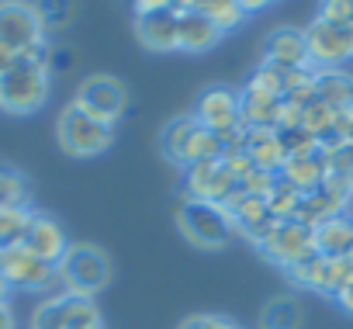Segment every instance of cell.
Segmentation results:
<instances>
[{"label": "cell", "mask_w": 353, "mask_h": 329, "mask_svg": "<svg viewBox=\"0 0 353 329\" xmlns=\"http://www.w3.org/2000/svg\"><path fill=\"white\" fill-rule=\"evenodd\" d=\"M298 326H301V308L294 298H274L260 315V329H298Z\"/></svg>", "instance_id": "d4e9b609"}, {"label": "cell", "mask_w": 353, "mask_h": 329, "mask_svg": "<svg viewBox=\"0 0 353 329\" xmlns=\"http://www.w3.org/2000/svg\"><path fill=\"white\" fill-rule=\"evenodd\" d=\"M350 146H353V135H350Z\"/></svg>", "instance_id": "bcb514c9"}, {"label": "cell", "mask_w": 353, "mask_h": 329, "mask_svg": "<svg viewBox=\"0 0 353 329\" xmlns=\"http://www.w3.org/2000/svg\"><path fill=\"white\" fill-rule=\"evenodd\" d=\"M90 326H104L94 298L70 295V291L42 301L32 315V329H90Z\"/></svg>", "instance_id": "8992f818"}, {"label": "cell", "mask_w": 353, "mask_h": 329, "mask_svg": "<svg viewBox=\"0 0 353 329\" xmlns=\"http://www.w3.org/2000/svg\"><path fill=\"white\" fill-rule=\"evenodd\" d=\"M176 226L181 232L201 246V250H222L232 236H236V219L225 205L219 201H201V198H188L176 212Z\"/></svg>", "instance_id": "6da1fadb"}, {"label": "cell", "mask_w": 353, "mask_h": 329, "mask_svg": "<svg viewBox=\"0 0 353 329\" xmlns=\"http://www.w3.org/2000/svg\"><path fill=\"white\" fill-rule=\"evenodd\" d=\"M281 181H288L291 188H298L301 195H312V191H319V184L325 181V159H322V152H308V156H291L284 167H281V174H277Z\"/></svg>", "instance_id": "ffe728a7"}, {"label": "cell", "mask_w": 353, "mask_h": 329, "mask_svg": "<svg viewBox=\"0 0 353 329\" xmlns=\"http://www.w3.org/2000/svg\"><path fill=\"white\" fill-rule=\"evenodd\" d=\"M246 152L253 159V167L270 170V174H281V167L288 163L284 142L274 128H246Z\"/></svg>", "instance_id": "e0dca14e"}, {"label": "cell", "mask_w": 353, "mask_h": 329, "mask_svg": "<svg viewBox=\"0 0 353 329\" xmlns=\"http://www.w3.org/2000/svg\"><path fill=\"white\" fill-rule=\"evenodd\" d=\"M274 184H277V174H270V170H260V167H253V170H250V174L239 181V188H243L246 195H260V198H267Z\"/></svg>", "instance_id": "e575fe53"}, {"label": "cell", "mask_w": 353, "mask_h": 329, "mask_svg": "<svg viewBox=\"0 0 353 329\" xmlns=\"http://www.w3.org/2000/svg\"><path fill=\"white\" fill-rule=\"evenodd\" d=\"M56 277L63 281V288L70 295L94 298L111 281V260H108V253L101 246L80 243V246H70L66 257L56 263Z\"/></svg>", "instance_id": "7a4b0ae2"}, {"label": "cell", "mask_w": 353, "mask_h": 329, "mask_svg": "<svg viewBox=\"0 0 353 329\" xmlns=\"http://www.w3.org/2000/svg\"><path fill=\"white\" fill-rule=\"evenodd\" d=\"M198 11H201L222 35H225V32H236V28L246 21V11H243L239 0H201Z\"/></svg>", "instance_id": "cb8c5ba5"}, {"label": "cell", "mask_w": 353, "mask_h": 329, "mask_svg": "<svg viewBox=\"0 0 353 329\" xmlns=\"http://www.w3.org/2000/svg\"><path fill=\"white\" fill-rule=\"evenodd\" d=\"M194 132H198L194 114H181V118H173V121L163 128V135H159V146H163L166 159H173V163H181V167H188V152H191Z\"/></svg>", "instance_id": "603a6c76"}, {"label": "cell", "mask_w": 353, "mask_h": 329, "mask_svg": "<svg viewBox=\"0 0 353 329\" xmlns=\"http://www.w3.org/2000/svg\"><path fill=\"white\" fill-rule=\"evenodd\" d=\"M90 329H104V326H90Z\"/></svg>", "instance_id": "f6af8a7d"}, {"label": "cell", "mask_w": 353, "mask_h": 329, "mask_svg": "<svg viewBox=\"0 0 353 329\" xmlns=\"http://www.w3.org/2000/svg\"><path fill=\"white\" fill-rule=\"evenodd\" d=\"M56 135L70 156H101L114 142V128L108 121L87 114L77 101L70 108H63V114L56 121Z\"/></svg>", "instance_id": "277c9868"}, {"label": "cell", "mask_w": 353, "mask_h": 329, "mask_svg": "<svg viewBox=\"0 0 353 329\" xmlns=\"http://www.w3.org/2000/svg\"><path fill=\"white\" fill-rule=\"evenodd\" d=\"M21 246H25L28 253H35L39 260L52 263V267H56V263L66 257V250H70L63 226H59L56 219H49V215H39V212H32V222H28V229H25Z\"/></svg>", "instance_id": "4fadbf2b"}, {"label": "cell", "mask_w": 353, "mask_h": 329, "mask_svg": "<svg viewBox=\"0 0 353 329\" xmlns=\"http://www.w3.org/2000/svg\"><path fill=\"white\" fill-rule=\"evenodd\" d=\"M0 274L8 277L11 288H21V291H42V288H49L56 281V267L39 260L25 246L0 250Z\"/></svg>", "instance_id": "7c38bea8"}, {"label": "cell", "mask_w": 353, "mask_h": 329, "mask_svg": "<svg viewBox=\"0 0 353 329\" xmlns=\"http://www.w3.org/2000/svg\"><path fill=\"white\" fill-rule=\"evenodd\" d=\"M77 104H80L87 114H94V118L114 125V121L125 114L128 90H125V83H121L118 77L97 73V77H87V80L80 83V90H77Z\"/></svg>", "instance_id": "30bf717a"}, {"label": "cell", "mask_w": 353, "mask_h": 329, "mask_svg": "<svg viewBox=\"0 0 353 329\" xmlns=\"http://www.w3.org/2000/svg\"><path fill=\"white\" fill-rule=\"evenodd\" d=\"M49 97V66L18 59L8 73H0V108L11 114H32Z\"/></svg>", "instance_id": "3957f363"}, {"label": "cell", "mask_w": 353, "mask_h": 329, "mask_svg": "<svg viewBox=\"0 0 353 329\" xmlns=\"http://www.w3.org/2000/svg\"><path fill=\"white\" fill-rule=\"evenodd\" d=\"M188 195L201 198V201H219L229 205L239 195V181L232 177V170L222 159H201L188 167Z\"/></svg>", "instance_id": "8fae6325"}, {"label": "cell", "mask_w": 353, "mask_h": 329, "mask_svg": "<svg viewBox=\"0 0 353 329\" xmlns=\"http://www.w3.org/2000/svg\"><path fill=\"white\" fill-rule=\"evenodd\" d=\"M239 114H243V125L246 128H274L277 132L281 114H284V101L246 87L243 97H239Z\"/></svg>", "instance_id": "ac0fdd59"}, {"label": "cell", "mask_w": 353, "mask_h": 329, "mask_svg": "<svg viewBox=\"0 0 353 329\" xmlns=\"http://www.w3.org/2000/svg\"><path fill=\"white\" fill-rule=\"evenodd\" d=\"M0 4H4V0H0Z\"/></svg>", "instance_id": "7dc6e473"}, {"label": "cell", "mask_w": 353, "mask_h": 329, "mask_svg": "<svg viewBox=\"0 0 353 329\" xmlns=\"http://www.w3.org/2000/svg\"><path fill=\"white\" fill-rule=\"evenodd\" d=\"M28 222H32V212L28 208H0V250L21 246Z\"/></svg>", "instance_id": "83f0119b"}, {"label": "cell", "mask_w": 353, "mask_h": 329, "mask_svg": "<svg viewBox=\"0 0 353 329\" xmlns=\"http://www.w3.org/2000/svg\"><path fill=\"white\" fill-rule=\"evenodd\" d=\"M260 253L270 257L274 263H281L284 270L301 263L305 257L315 253V229L298 222V219H288V222H277L274 232L260 243Z\"/></svg>", "instance_id": "ba28073f"}, {"label": "cell", "mask_w": 353, "mask_h": 329, "mask_svg": "<svg viewBox=\"0 0 353 329\" xmlns=\"http://www.w3.org/2000/svg\"><path fill=\"white\" fill-rule=\"evenodd\" d=\"M239 4H243V11H246V14H253V11H260V8L274 4V0H239Z\"/></svg>", "instance_id": "b9f144b4"}, {"label": "cell", "mask_w": 353, "mask_h": 329, "mask_svg": "<svg viewBox=\"0 0 353 329\" xmlns=\"http://www.w3.org/2000/svg\"><path fill=\"white\" fill-rule=\"evenodd\" d=\"M170 8H173L176 14H184V11H198L201 0H170Z\"/></svg>", "instance_id": "f35d334b"}, {"label": "cell", "mask_w": 353, "mask_h": 329, "mask_svg": "<svg viewBox=\"0 0 353 329\" xmlns=\"http://www.w3.org/2000/svg\"><path fill=\"white\" fill-rule=\"evenodd\" d=\"M325 159V174L329 177H343V181H353V146H339L332 152H322Z\"/></svg>", "instance_id": "1f68e13d"}, {"label": "cell", "mask_w": 353, "mask_h": 329, "mask_svg": "<svg viewBox=\"0 0 353 329\" xmlns=\"http://www.w3.org/2000/svg\"><path fill=\"white\" fill-rule=\"evenodd\" d=\"M281 142H284V152L288 159L291 156H308V152H319V139L305 128V125H294V128H277Z\"/></svg>", "instance_id": "f546056e"}, {"label": "cell", "mask_w": 353, "mask_h": 329, "mask_svg": "<svg viewBox=\"0 0 353 329\" xmlns=\"http://www.w3.org/2000/svg\"><path fill=\"white\" fill-rule=\"evenodd\" d=\"M346 260H350V263H353V246H350V257H346Z\"/></svg>", "instance_id": "ee69618b"}, {"label": "cell", "mask_w": 353, "mask_h": 329, "mask_svg": "<svg viewBox=\"0 0 353 329\" xmlns=\"http://www.w3.org/2000/svg\"><path fill=\"white\" fill-rule=\"evenodd\" d=\"M288 77H291V70H281V66H274V63H260L256 70H253V77H250V90H260V94H270V97H281L284 101V90H288Z\"/></svg>", "instance_id": "484cf974"}, {"label": "cell", "mask_w": 353, "mask_h": 329, "mask_svg": "<svg viewBox=\"0 0 353 329\" xmlns=\"http://www.w3.org/2000/svg\"><path fill=\"white\" fill-rule=\"evenodd\" d=\"M301 191L298 188H291L288 181H281L277 177V184L270 188V195H267V205H270V215L277 219V222H288V219H294L298 215V205H301Z\"/></svg>", "instance_id": "4316f807"}, {"label": "cell", "mask_w": 353, "mask_h": 329, "mask_svg": "<svg viewBox=\"0 0 353 329\" xmlns=\"http://www.w3.org/2000/svg\"><path fill=\"white\" fill-rule=\"evenodd\" d=\"M236 329H239V326H236Z\"/></svg>", "instance_id": "c3c4849f"}, {"label": "cell", "mask_w": 353, "mask_h": 329, "mask_svg": "<svg viewBox=\"0 0 353 329\" xmlns=\"http://www.w3.org/2000/svg\"><path fill=\"white\" fill-rule=\"evenodd\" d=\"M35 14L42 21V28H66L77 14V0H35Z\"/></svg>", "instance_id": "f1b7e54d"}, {"label": "cell", "mask_w": 353, "mask_h": 329, "mask_svg": "<svg viewBox=\"0 0 353 329\" xmlns=\"http://www.w3.org/2000/svg\"><path fill=\"white\" fill-rule=\"evenodd\" d=\"M0 329H14V312L8 305H0Z\"/></svg>", "instance_id": "60d3db41"}, {"label": "cell", "mask_w": 353, "mask_h": 329, "mask_svg": "<svg viewBox=\"0 0 353 329\" xmlns=\"http://www.w3.org/2000/svg\"><path fill=\"white\" fill-rule=\"evenodd\" d=\"M18 59H21V56H18L14 49H8L4 42H0V73H8V70H11V66H14Z\"/></svg>", "instance_id": "74e56055"}, {"label": "cell", "mask_w": 353, "mask_h": 329, "mask_svg": "<svg viewBox=\"0 0 353 329\" xmlns=\"http://www.w3.org/2000/svg\"><path fill=\"white\" fill-rule=\"evenodd\" d=\"M181 329H236L225 315H191Z\"/></svg>", "instance_id": "d590c367"}, {"label": "cell", "mask_w": 353, "mask_h": 329, "mask_svg": "<svg viewBox=\"0 0 353 329\" xmlns=\"http://www.w3.org/2000/svg\"><path fill=\"white\" fill-rule=\"evenodd\" d=\"M336 298H339V305H343V308H346V312L353 315V281H350V284H346V288H343V291H339Z\"/></svg>", "instance_id": "ab89813d"}, {"label": "cell", "mask_w": 353, "mask_h": 329, "mask_svg": "<svg viewBox=\"0 0 353 329\" xmlns=\"http://www.w3.org/2000/svg\"><path fill=\"white\" fill-rule=\"evenodd\" d=\"M263 52H267V63H274V66H281V70H308V66H312L308 46H305V32L288 28V25L270 32Z\"/></svg>", "instance_id": "2e32d148"}, {"label": "cell", "mask_w": 353, "mask_h": 329, "mask_svg": "<svg viewBox=\"0 0 353 329\" xmlns=\"http://www.w3.org/2000/svg\"><path fill=\"white\" fill-rule=\"evenodd\" d=\"M319 18L332 25H353V0H322Z\"/></svg>", "instance_id": "836d02e7"}, {"label": "cell", "mask_w": 353, "mask_h": 329, "mask_svg": "<svg viewBox=\"0 0 353 329\" xmlns=\"http://www.w3.org/2000/svg\"><path fill=\"white\" fill-rule=\"evenodd\" d=\"M194 121L222 139V146H232L246 135L243 114H239V94L229 87H208L194 104Z\"/></svg>", "instance_id": "5b68a950"}, {"label": "cell", "mask_w": 353, "mask_h": 329, "mask_svg": "<svg viewBox=\"0 0 353 329\" xmlns=\"http://www.w3.org/2000/svg\"><path fill=\"white\" fill-rule=\"evenodd\" d=\"M132 8H135V14H152V11L170 8V0H132Z\"/></svg>", "instance_id": "8d00e7d4"}, {"label": "cell", "mask_w": 353, "mask_h": 329, "mask_svg": "<svg viewBox=\"0 0 353 329\" xmlns=\"http://www.w3.org/2000/svg\"><path fill=\"white\" fill-rule=\"evenodd\" d=\"M25 181L18 174L0 170V208H25Z\"/></svg>", "instance_id": "d6a6232c"}, {"label": "cell", "mask_w": 353, "mask_h": 329, "mask_svg": "<svg viewBox=\"0 0 353 329\" xmlns=\"http://www.w3.org/2000/svg\"><path fill=\"white\" fill-rule=\"evenodd\" d=\"M8 291H11V284H8L4 274H0V305H8Z\"/></svg>", "instance_id": "7bdbcfd3"}, {"label": "cell", "mask_w": 353, "mask_h": 329, "mask_svg": "<svg viewBox=\"0 0 353 329\" xmlns=\"http://www.w3.org/2000/svg\"><path fill=\"white\" fill-rule=\"evenodd\" d=\"M305 46L315 70H336L343 59L353 56V25H332L315 18L305 28Z\"/></svg>", "instance_id": "52a82bcc"}, {"label": "cell", "mask_w": 353, "mask_h": 329, "mask_svg": "<svg viewBox=\"0 0 353 329\" xmlns=\"http://www.w3.org/2000/svg\"><path fill=\"white\" fill-rule=\"evenodd\" d=\"M332 121H336V108H329V104H322V101H312V104L301 111V125H305L315 139H322L325 132H332Z\"/></svg>", "instance_id": "4dcf8cb0"}, {"label": "cell", "mask_w": 353, "mask_h": 329, "mask_svg": "<svg viewBox=\"0 0 353 329\" xmlns=\"http://www.w3.org/2000/svg\"><path fill=\"white\" fill-rule=\"evenodd\" d=\"M350 246H353V219L336 215L315 229V253H322L329 260H346Z\"/></svg>", "instance_id": "44dd1931"}, {"label": "cell", "mask_w": 353, "mask_h": 329, "mask_svg": "<svg viewBox=\"0 0 353 329\" xmlns=\"http://www.w3.org/2000/svg\"><path fill=\"white\" fill-rule=\"evenodd\" d=\"M176 32H181V14L173 8H163V11H152V14H135V35L152 52H173Z\"/></svg>", "instance_id": "5bb4252c"}, {"label": "cell", "mask_w": 353, "mask_h": 329, "mask_svg": "<svg viewBox=\"0 0 353 329\" xmlns=\"http://www.w3.org/2000/svg\"><path fill=\"white\" fill-rule=\"evenodd\" d=\"M219 39H222V32L201 11L181 14V32H176V49L181 52H208V49H215Z\"/></svg>", "instance_id": "d6986e66"}, {"label": "cell", "mask_w": 353, "mask_h": 329, "mask_svg": "<svg viewBox=\"0 0 353 329\" xmlns=\"http://www.w3.org/2000/svg\"><path fill=\"white\" fill-rule=\"evenodd\" d=\"M315 101L329 108H353V77L336 70H315Z\"/></svg>", "instance_id": "7402d4cb"}, {"label": "cell", "mask_w": 353, "mask_h": 329, "mask_svg": "<svg viewBox=\"0 0 353 329\" xmlns=\"http://www.w3.org/2000/svg\"><path fill=\"white\" fill-rule=\"evenodd\" d=\"M339 274H343V260H329V257H322V253H312V257H305L301 263L288 267V277H291L298 288L325 291V295H336Z\"/></svg>", "instance_id": "9a60e30c"}, {"label": "cell", "mask_w": 353, "mask_h": 329, "mask_svg": "<svg viewBox=\"0 0 353 329\" xmlns=\"http://www.w3.org/2000/svg\"><path fill=\"white\" fill-rule=\"evenodd\" d=\"M0 42L14 49L18 56L46 42V28L32 4H25V0H4L0 4Z\"/></svg>", "instance_id": "9c48e42d"}]
</instances>
